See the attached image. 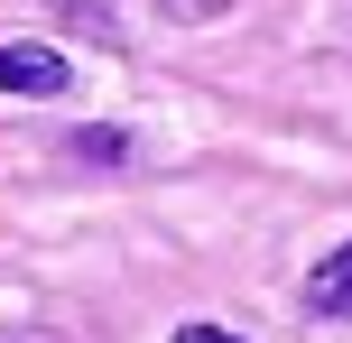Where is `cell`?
<instances>
[{
	"label": "cell",
	"mask_w": 352,
	"mask_h": 343,
	"mask_svg": "<svg viewBox=\"0 0 352 343\" xmlns=\"http://www.w3.org/2000/svg\"><path fill=\"white\" fill-rule=\"evenodd\" d=\"M176 343H241V334H232V325H186Z\"/></svg>",
	"instance_id": "obj_4"
},
{
	"label": "cell",
	"mask_w": 352,
	"mask_h": 343,
	"mask_svg": "<svg viewBox=\"0 0 352 343\" xmlns=\"http://www.w3.org/2000/svg\"><path fill=\"white\" fill-rule=\"evenodd\" d=\"M0 93H65V56L56 47H0Z\"/></svg>",
	"instance_id": "obj_1"
},
{
	"label": "cell",
	"mask_w": 352,
	"mask_h": 343,
	"mask_svg": "<svg viewBox=\"0 0 352 343\" xmlns=\"http://www.w3.org/2000/svg\"><path fill=\"white\" fill-rule=\"evenodd\" d=\"M56 19L84 28V37H111V10H102V0H56Z\"/></svg>",
	"instance_id": "obj_3"
},
{
	"label": "cell",
	"mask_w": 352,
	"mask_h": 343,
	"mask_svg": "<svg viewBox=\"0 0 352 343\" xmlns=\"http://www.w3.org/2000/svg\"><path fill=\"white\" fill-rule=\"evenodd\" d=\"M306 307H316V316H352V241L316 260V278H306Z\"/></svg>",
	"instance_id": "obj_2"
}]
</instances>
